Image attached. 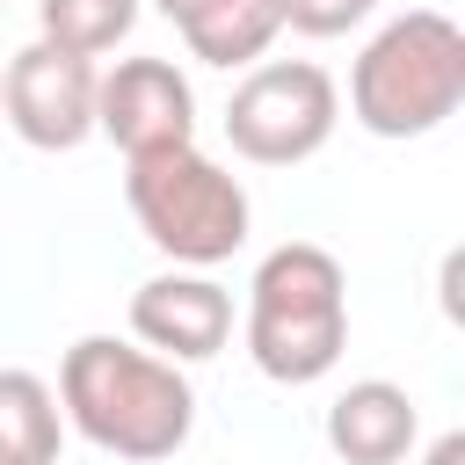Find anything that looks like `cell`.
Here are the masks:
<instances>
[{
  "mask_svg": "<svg viewBox=\"0 0 465 465\" xmlns=\"http://www.w3.org/2000/svg\"><path fill=\"white\" fill-rule=\"evenodd\" d=\"M58 414L109 458L160 465L189 443L196 429V385L182 363L116 341V334H80L58 363Z\"/></svg>",
  "mask_w": 465,
  "mask_h": 465,
  "instance_id": "obj_1",
  "label": "cell"
},
{
  "mask_svg": "<svg viewBox=\"0 0 465 465\" xmlns=\"http://www.w3.org/2000/svg\"><path fill=\"white\" fill-rule=\"evenodd\" d=\"M349 349V276L327 247L283 240L247 283V356L276 385H320Z\"/></svg>",
  "mask_w": 465,
  "mask_h": 465,
  "instance_id": "obj_2",
  "label": "cell"
},
{
  "mask_svg": "<svg viewBox=\"0 0 465 465\" xmlns=\"http://www.w3.org/2000/svg\"><path fill=\"white\" fill-rule=\"evenodd\" d=\"M465 102V29L436 7L392 15L349 65V116L371 138H429Z\"/></svg>",
  "mask_w": 465,
  "mask_h": 465,
  "instance_id": "obj_3",
  "label": "cell"
},
{
  "mask_svg": "<svg viewBox=\"0 0 465 465\" xmlns=\"http://www.w3.org/2000/svg\"><path fill=\"white\" fill-rule=\"evenodd\" d=\"M124 203L138 218V232L174 262V269H218L247 247L254 203L240 189V174H225L211 153L167 145V153H138L124 160Z\"/></svg>",
  "mask_w": 465,
  "mask_h": 465,
  "instance_id": "obj_4",
  "label": "cell"
},
{
  "mask_svg": "<svg viewBox=\"0 0 465 465\" xmlns=\"http://www.w3.org/2000/svg\"><path fill=\"white\" fill-rule=\"evenodd\" d=\"M341 124V87L312 58H262L225 102V138L254 167H298L312 160Z\"/></svg>",
  "mask_w": 465,
  "mask_h": 465,
  "instance_id": "obj_5",
  "label": "cell"
},
{
  "mask_svg": "<svg viewBox=\"0 0 465 465\" xmlns=\"http://www.w3.org/2000/svg\"><path fill=\"white\" fill-rule=\"evenodd\" d=\"M0 116L36 153H73L94 138V58L58 44H22L0 73Z\"/></svg>",
  "mask_w": 465,
  "mask_h": 465,
  "instance_id": "obj_6",
  "label": "cell"
},
{
  "mask_svg": "<svg viewBox=\"0 0 465 465\" xmlns=\"http://www.w3.org/2000/svg\"><path fill=\"white\" fill-rule=\"evenodd\" d=\"M94 131L124 160L189 145L196 138V87L182 80L174 58H116L109 73H94Z\"/></svg>",
  "mask_w": 465,
  "mask_h": 465,
  "instance_id": "obj_7",
  "label": "cell"
},
{
  "mask_svg": "<svg viewBox=\"0 0 465 465\" xmlns=\"http://www.w3.org/2000/svg\"><path fill=\"white\" fill-rule=\"evenodd\" d=\"M131 334L167 363H203L232 341V291L211 269H167L131 291Z\"/></svg>",
  "mask_w": 465,
  "mask_h": 465,
  "instance_id": "obj_8",
  "label": "cell"
},
{
  "mask_svg": "<svg viewBox=\"0 0 465 465\" xmlns=\"http://www.w3.org/2000/svg\"><path fill=\"white\" fill-rule=\"evenodd\" d=\"M421 436V407L392 378H356L327 407V450L341 465H400Z\"/></svg>",
  "mask_w": 465,
  "mask_h": 465,
  "instance_id": "obj_9",
  "label": "cell"
},
{
  "mask_svg": "<svg viewBox=\"0 0 465 465\" xmlns=\"http://www.w3.org/2000/svg\"><path fill=\"white\" fill-rule=\"evenodd\" d=\"M276 29H283L276 0H211L182 22V44H189V58H203L218 73H247L276 44Z\"/></svg>",
  "mask_w": 465,
  "mask_h": 465,
  "instance_id": "obj_10",
  "label": "cell"
},
{
  "mask_svg": "<svg viewBox=\"0 0 465 465\" xmlns=\"http://www.w3.org/2000/svg\"><path fill=\"white\" fill-rule=\"evenodd\" d=\"M65 414L36 371H0V465H58Z\"/></svg>",
  "mask_w": 465,
  "mask_h": 465,
  "instance_id": "obj_11",
  "label": "cell"
},
{
  "mask_svg": "<svg viewBox=\"0 0 465 465\" xmlns=\"http://www.w3.org/2000/svg\"><path fill=\"white\" fill-rule=\"evenodd\" d=\"M138 29V0H36V36L80 58L116 51Z\"/></svg>",
  "mask_w": 465,
  "mask_h": 465,
  "instance_id": "obj_12",
  "label": "cell"
},
{
  "mask_svg": "<svg viewBox=\"0 0 465 465\" xmlns=\"http://www.w3.org/2000/svg\"><path fill=\"white\" fill-rule=\"evenodd\" d=\"M276 15L298 36H349L356 22L378 15V0H276Z\"/></svg>",
  "mask_w": 465,
  "mask_h": 465,
  "instance_id": "obj_13",
  "label": "cell"
},
{
  "mask_svg": "<svg viewBox=\"0 0 465 465\" xmlns=\"http://www.w3.org/2000/svg\"><path fill=\"white\" fill-rule=\"evenodd\" d=\"M421 465H465V429H450V436H436Z\"/></svg>",
  "mask_w": 465,
  "mask_h": 465,
  "instance_id": "obj_14",
  "label": "cell"
},
{
  "mask_svg": "<svg viewBox=\"0 0 465 465\" xmlns=\"http://www.w3.org/2000/svg\"><path fill=\"white\" fill-rule=\"evenodd\" d=\"M153 7H160V15H167V22H174V29H182V22H189V15H196V7H211V0H153Z\"/></svg>",
  "mask_w": 465,
  "mask_h": 465,
  "instance_id": "obj_15",
  "label": "cell"
}]
</instances>
